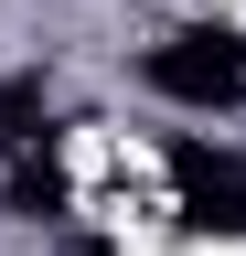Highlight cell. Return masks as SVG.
Listing matches in <instances>:
<instances>
[{"mask_svg":"<svg viewBox=\"0 0 246 256\" xmlns=\"http://www.w3.org/2000/svg\"><path fill=\"white\" fill-rule=\"evenodd\" d=\"M150 86L182 96V107H235V96H246V32H235V22L171 32V43L150 54Z\"/></svg>","mask_w":246,"mask_h":256,"instance_id":"1","label":"cell"},{"mask_svg":"<svg viewBox=\"0 0 246 256\" xmlns=\"http://www.w3.org/2000/svg\"><path fill=\"white\" fill-rule=\"evenodd\" d=\"M171 182H182V224H193V235H246V171L235 160H214L203 139H182Z\"/></svg>","mask_w":246,"mask_h":256,"instance_id":"2","label":"cell"},{"mask_svg":"<svg viewBox=\"0 0 246 256\" xmlns=\"http://www.w3.org/2000/svg\"><path fill=\"white\" fill-rule=\"evenodd\" d=\"M11 214H65V171H54V160H22V171H11Z\"/></svg>","mask_w":246,"mask_h":256,"instance_id":"3","label":"cell"},{"mask_svg":"<svg viewBox=\"0 0 246 256\" xmlns=\"http://www.w3.org/2000/svg\"><path fill=\"white\" fill-rule=\"evenodd\" d=\"M33 118H43V86H0V139H33Z\"/></svg>","mask_w":246,"mask_h":256,"instance_id":"4","label":"cell"}]
</instances>
